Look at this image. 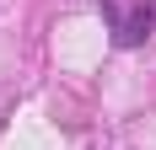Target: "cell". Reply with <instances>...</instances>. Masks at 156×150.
Returning <instances> with one entry per match:
<instances>
[]
</instances>
